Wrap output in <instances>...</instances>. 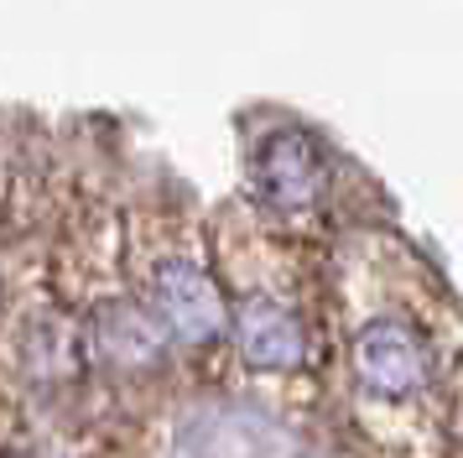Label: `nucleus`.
Listing matches in <instances>:
<instances>
[{
    "mask_svg": "<svg viewBox=\"0 0 463 458\" xmlns=\"http://www.w3.org/2000/svg\"><path fill=\"white\" fill-rule=\"evenodd\" d=\"M151 308L177 344H188L198 354L224 344L234 329V312L224 302L219 281L209 276V266H198L188 255H162L151 266Z\"/></svg>",
    "mask_w": 463,
    "mask_h": 458,
    "instance_id": "f257e3e1",
    "label": "nucleus"
},
{
    "mask_svg": "<svg viewBox=\"0 0 463 458\" xmlns=\"http://www.w3.org/2000/svg\"><path fill=\"white\" fill-rule=\"evenodd\" d=\"M349 365L364 396L375 401H411L432 380V344L406 318H375L354 333Z\"/></svg>",
    "mask_w": 463,
    "mask_h": 458,
    "instance_id": "f03ea898",
    "label": "nucleus"
},
{
    "mask_svg": "<svg viewBox=\"0 0 463 458\" xmlns=\"http://www.w3.org/2000/svg\"><path fill=\"white\" fill-rule=\"evenodd\" d=\"M250 172H255V187H260V198L281 214H307L317 208L323 198V151L313 146L307 130H297V125H276L266 130L250 151Z\"/></svg>",
    "mask_w": 463,
    "mask_h": 458,
    "instance_id": "7ed1b4c3",
    "label": "nucleus"
},
{
    "mask_svg": "<svg viewBox=\"0 0 463 458\" xmlns=\"http://www.w3.org/2000/svg\"><path fill=\"white\" fill-rule=\"evenodd\" d=\"M234 339H240V359L260 375H287L302 370L307 359V323L292 302L281 297H250L234 312Z\"/></svg>",
    "mask_w": 463,
    "mask_h": 458,
    "instance_id": "20e7f679",
    "label": "nucleus"
},
{
    "mask_svg": "<svg viewBox=\"0 0 463 458\" xmlns=\"http://www.w3.org/2000/svg\"><path fill=\"white\" fill-rule=\"evenodd\" d=\"M162 318L156 308H136V302H99V308L89 312L84 323V339H89V354L109 365V370H156L162 365Z\"/></svg>",
    "mask_w": 463,
    "mask_h": 458,
    "instance_id": "39448f33",
    "label": "nucleus"
},
{
    "mask_svg": "<svg viewBox=\"0 0 463 458\" xmlns=\"http://www.w3.org/2000/svg\"><path fill=\"white\" fill-rule=\"evenodd\" d=\"M11 458H22V453H11Z\"/></svg>",
    "mask_w": 463,
    "mask_h": 458,
    "instance_id": "423d86ee",
    "label": "nucleus"
}]
</instances>
